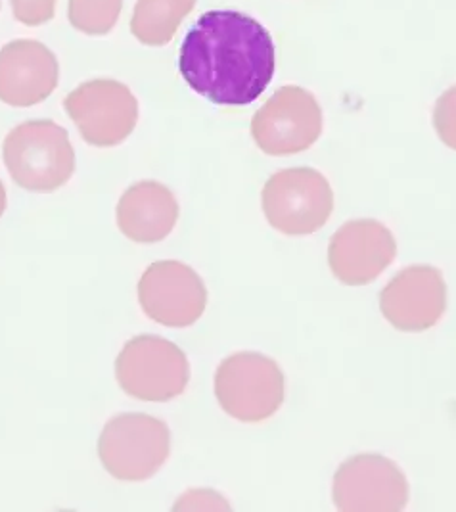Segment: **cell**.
I'll return each mask as SVG.
<instances>
[{
	"mask_svg": "<svg viewBox=\"0 0 456 512\" xmlns=\"http://www.w3.org/2000/svg\"><path fill=\"white\" fill-rule=\"evenodd\" d=\"M173 511H230L227 499L211 489H190Z\"/></svg>",
	"mask_w": 456,
	"mask_h": 512,
	"instance_id": "d6986e66",
	"label": "cell"
},
{
	"mask_svg": "<svg viewBox=\"0 0 456 512\" xmlns=\"http://www.w3.org/2000/svg\"><path fill=\"white\" fill-rule=\"evenodd\" d=\"M71 121L92 146H117L135 131L138 102L131 89L114 79H94L79 85L64 100Z\"/></svg>",
	"mask_w": 456,
	"mask_h": 512,
	"instance_id": "ba28073f",
	"label": "cell"
},
{
	"mask_svg": "<svg viewBox=\"0 0 456 512\" xmlns=\"http://www.w3.org/2000/svg\"><path fill=\"white\" fill-rule=\"evenodd\" d=\"M447 309V284L439 269L412 265L389 280L380 294V311L403 332H424L437 325Z\"/></svg>",
	"mask_w": 456,
	"mask_h": 512,
	"instance_id": "7c38bea8",
	"label": "cell"
},
{
	"mask_svg": "<svg viewBox=\"0 0 456 512\" xmlns=\"http://www.w3.org/2000/svg\"><path fill=\"white\" fill-rule=\"evenodd\" d=\"M284 373L263 353L242 351L227 357L215 373V396L223 411L240 422H263L282 407Z\"/></svg>",
	"mask_w": 456,
	"mask_h": 512,
	"instance_id": "277c9868",
	"label": "cell"
},
{
	"mask_svg": "<svg viewBox=\"0 0 456 512\" xmlns=\"http://www.w3.org/2000/svg\"><path fill=\"white\" fill-rule=\"evenodd\" d=\"M171 453V432L163 420L144 413H125L106 422L98 457L121 482H144L158 474Z\"/></svg>",
	"mask_w": 456,
	"mask_h": 512,
	"instance_id": "3957f363",
	"label": "cell"
},
{
	"mask_svg": "<svg viewBox=\"0 0 456 512\" xmlns=\"http://www.w3.org/2000/svg\"><path fill=\"white\" fill-rule=\"evenodd\" d=\"M123 0H69V22L92 37L108 35L114 29Z\"/></svg>",
	"mask_w": 456,
	"mask_h": 512,
	"instance_id": "2e32d148",
	"label": "cell"
},
{
	"mask_svg": "<svg viewBox=\"0 0 456 512\" xmlns=\"http://www.w3.org/2000/svg\"><path fill=\"white\" fill-rule=\"evenodd\" d=\"M60 66L50 48L18 39L0 50V100L12 108L45 102L56 91Z\"/></svg>",
	"mask_w": 456,
	"mask_h": 512,
	"instance_id": "4fadbf2b",
	"label": "cell"
},
{
	"mask_svg": "<svg viewBox=\"0 0 456 512\" xmlns=\"http://www.w3.org/2000/svg\"><path fill=\"white\" fill-rule=\"evenodd\" d=\"M4 210H6V188H4L2 181H0V217H2Z\"/></svg>",
	"mask_w": 456,
	"mask_h": 512,
	"instance_id": "ffe728a7",
	"label": "cell"
},
{
	"mask_svg": "<svg viewBox=\"0 0 456 512\" xmlns=\"http://www.w3.org/2000/svg\"><path fill=\"white\" fill-rule=\"evenodd\" d=\"M194 6L196 0H137L131 31L142 45L163 47L173 41Z\"/></svg>",
	"mask_w": 456,
	"mask_h": 512,
	"instance_id": "9a60e30c",
	"label": "cell"
},
{
	"mask_svg": "<svg viewBox=\"0 0 456 512\" xmlns=\"http://www.w3.org/2000/svg\"><path fill=\"white\" fill-rule=\"evenodd\" d=\"M115 378L127 396L165 403L183 396L190 365L184 351L160 336L131 338L115 361Z\"/></svg>",
	"mask_w": 456,
	"mask_h": 512,
	"instance_id": "5b68a950",
	"label": "cell"
},
{
	"mask_svg": "<svg viewBox=\"0 0 456 512\" xmlns=\"http://www.w3.org/2000/svg\"><path fill=\"white\" fill-rule=\"evenodd\" d=\"M322 133V110L313 94L296 85L280 87L251 119V137L269 156L309 150Z\"/></svg>",
	"mask_w": 456,
	"mask_h": 512,
	"instance_id": "52a82bcc",
	"label": "cell"
},
{
	"mask_svg": "<svg viewBox=\"0 0 456 512\" xmlns=\"http://www.w3.org/2000/svg\"><path fill=\"white\" fill-rule=\"evenodd\" d=\"M117 227L137 244H156L165 240L179 221V202L175 194L158 181H142L127 188L117 210Z\"/></svg>",
	"mask_w": 456,
	"mask_h": 512,
	"instance_id": "5bb4252c",
	"label": "cell"
},
{
	"mask_svg": "<svg viewBox=\"0 0 456 512\" xmlns=\"http://www.w3.org/2000/svg\"><path fill=\"white\" fill-rule=\"evenodd\" d=\"M2 158L12 181L31 192H54L75 171L68 131L52 119L25 121L12 129L2 144Z\"/></svg>",
	"mask_w": 456,
	"mask_h": 512,
	"instance_id": "7a4b0ae2",
	"label": "cell"
},
{
	"mask_svg": "<svg viewBox=\"0 0 456 512\" xmlns=\"http://www.w3.org/2000/svg\"><path fill=\"white\" fill-rule=\"evenodd\" d=\"M14 18L23 25L37 27L54 18L56 0H10Z\"/></svg>",
	"mask_w": 456,
	"mask_h": 512,
	"instance_id": "ac0fdd59",
	"label": "cell"
},
{
	"mask_svg": "<svg viewBox=\"0 0 456 512\" xmlns=\"http://www.w3.org/2000/svg\"><path fill=\"white\" fill-rule=\"evenodd\" d=\"M332 499L342 512H397L409 503L405 472L382 455H355L336 470Z\"/></svg>",
	"mask_w": 456,
	"mask_h": 512,
	"instance_id": "9c48e42d",
	"label": "cell"
},
{
	"mask_svg": "<svg viewBox=\"0 0 456 512\" xmlns=\"http://www.w3.org/2000/svg\"><path fill=\"white\" fill-rule=\"evenodd\" d=\"M261 202L274 231L305 236L328 223L334 210V192L319 171L294 167L274 173L263 187Z\"/></svg>",
	"mask_w": 456,
	"mask_h": 512,
	"instance_id": "8992f818",
	"label": "cell"
},
{
	"mask_svg": "<svg viewBox=\"0 0 456 512\" xmlns=\"http://www.w3.org/2000/svg\"><path fill=\"white\" fill-rule=\"evenodd\" d=\"M434 127L443 144L456 150V85L439 96L434 110Z\"/></svg>",
	"mask_w": 456,
	"mask_h": 512,
	"instance_id": "e0dca14e",
	"label": "cell"
},
{
	"mask_svg": "<svg viewBox=\"0 0 456 512\" xmlns=\"http://www.w3.org/2000/svg\"><path fill=\"white\" fill-rule=\"evenodd\" d=\"M397 256V242L376 219L349 221L330 238L328 263L334 277L347 286L378 279Z\"/></svg>",
	"mask_w": 456,
	"mask_h": 512,
	"instance_id": "8fae6325",
	"label": "cell"
},
{
	"mask_svg": "<svg viewBox=\"0 0 456 512\" xmlns=\"http://www.w3.org/2000/svg\"><path fill=\"white\" fill-rule=\"evenodd\" d=\"M138 302L154 323L186 328L204 315L207 288L202 277L181 261H156L140 277Z\"/></svg>",
	"mask_w": 456,
	"mask_h": 512,
	"instance_id": "30bf717a",
	"label": "cell"
},
{
	"mask_svg": "<svg viewBox=\"0 0 456 512\" xmlns=\"http://www.w3.org/2000/svg\"><path fill=\"white\" fill-rule=\"evenodd\" d=\"M179 70L188 87L213 104L248 106L273 81V37L242 12H206L184 37Z\"/></svg>",
	"mask_w": 456,
	"mask_h": 512,
	"instance_id": "6da1fadb",
	"label": "cell"
}]
</instances>
